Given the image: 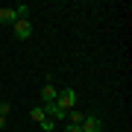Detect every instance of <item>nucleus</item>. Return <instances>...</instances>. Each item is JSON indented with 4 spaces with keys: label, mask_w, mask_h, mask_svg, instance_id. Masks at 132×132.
I'll return each instance as SVG.
<instances>
[{
    "label": "nucleus",
    "mask_w": 132,
    "mask_h": 132,
    "mask_svg": "<svg viewBox=\"0 0 132 132\" xmlns=\"http://www.w3.org/2000/svg\"><path fill=\"white\" fill-rule=\"evenodd\" d=\"M56 103L65 109V112L76 109V91H73V88H62V91H59V97H56Z\"/></svg>",
    "instance_id": "f257e3e1"
},
{
    "label": "nucleus",
    "mask_w": 132,
    "mask_h": 132,
    "mask_svg": "<svg viewBox=\"0 0 132 132\" xmlns=\"http://www.w3.org/2000/svg\"><path fill=\"white\" fill-rule=\"evenodd\" d=\"M12 32H15V38L27 41V38L32 35V21H15V24H12Z\"/></svg>",
    "instance_id": "f03ea898"
},
{
    "label": "nucleus",
    "mask_w": 132,
    "mask_h": 132,
    "mask_svg": "<svg viewBox=\"0 0 132 132\" xmlns=\"http://www.w3.org/2000/svg\"><path fill=\"white\" fill-rule=\"evenodd\" d=\"M56 97H59V88L53 82H44L41 85V103L47 106V103H56Z\"/></svg>",
    "instance_id": "7ed1b4c3"
},
{
    "label": "nucleus",
    "mask_w": 132,
    "mask_h": 132,
    "mask_svg": "<svg viewBox=\"0 0 132 132\" xmlns=\"http://www.w3.org/2000/svg\"><path fill=\"white\" fill-rule=\"evenodd\" d=\"M82 132H103V120H100L97 114H85V120H82Z\"/></svg>",
    "instance_id": "20e7f679"
},
{
    "label": "nucleus",
    "mask_w": 132,
    "mask_h": 132,
    "mask_svg": "<svg viewBox=\"0 0 132 132\" xmlns=\"http://www.w3.org/2000/svg\"><path fill=\"white\" fill-rule=\"evenodd\" d=\"M15 9H9V6H6V9H0V27H12L15 24Z\"/></svg>",
    "instance_id": "39448f33"
},
{
    "label": "nucleus",
    "mask_w": 132,
    "mask_h": 132,
    "mask_svg": "<svg viewBox=\"0 0 132 132\" xmlns=\"http://www.w3.org/2000/svg\"><path fill=\"white\" fill-rule=\"evenodd\" d=\"M29 15H32V9H29L27 3H18V6H15V18H18V21H29Z\"/></svg>",
    "instance_id": "423d86ee"
},
{
    "label": "nucleus",
    "mask_w": 132,
    "mask_h": 132,
    "mask_svg": "<svg viewBox=\"0 0 132 132\" xmlns=\"http://www.w3.org/2000/svg\"><path fill=\"white\" fill-rule=\"evenodd\" d=\"M68 123H76V126H82V120H85V114L79 112V109H71V112H68V118H65Z\"/></svg>",
    "instance_id": "0eeeda50"
},
{
    "label": "nucleus",
    "mask_w": 132,
    "mask_h": 132,
    "mask_svg": "<svg viewBox=\"0 0 132 132\" xmlns=\"http://www.w3.org/2000/svg\"><path fill=\"white\" fill-rule=\"evenodd\" d=\"M29 118H32V123H41L44 118H47V114H44V106H35L32 112H29Z\"/></svg>",
    "instance_id": "6e6552de"
},
{
    "label": "nucleus",
    "mask_w": 132,
    "mask_h": 132,
    "mask_svg": "<svg viewBox=\"0 0 132 132\" xmlns=\"http://www.w3.org/2000/svg\"><path fill=\"white\" fill-rule=\"evenodd\" d=\"M38 126H41V132H53V129H56V120H50V118H44L41 123H38Z\"/></svg>",
    "instance_id": "1a4fd4ad"
},
{
    "label": "nucleus",
    "mask_w": 132,
    "mask_h": 132,
    "mask_svg": "<svg viewBox=\"0 0 132 132\" xmlns=\"http://www.w3.org/2000/svg\"><path fill=\"white\" fill-rule=\"evenodd\" d=\"M9 112H12V103H0V118H9Z\"/></svg>",
    "instance_id": "9d476101"
},
{
    "label": "nucleus",
    "mask_w": 132,
    "mask_h": 132,
    "mask_svg": "<svg viewBox=\"0 0 132 132\" xmlns=\"http://www.w3.org/2000/svg\"><path fill=\"white\" fill-rule=\"evenodd\" d=\"M65 132H82V126H76V123H68V126H65Z\"/></svg>",
    "instance_id": "9b49d317"
}]
</instances>
